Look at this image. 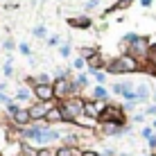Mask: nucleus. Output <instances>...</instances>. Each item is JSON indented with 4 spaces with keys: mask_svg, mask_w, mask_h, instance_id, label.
<instances>
[{
    "mask_svg": "<svg viewBox=\"0 0 156 156\" xmlns=\"http://www.w3.org/2000/svg\"><path fill=\"white\" fill-rule=\"evenodd\" d=\"M7 111H9V113H12V115H14L16 111H20V109H18V106L14 104V102H9V104H7Z\"/></svg>",
    "mask_w": 156,
    "mask_h": 156,
    "instance_id": "obj_25",
    "label": "nucleus"
},
{
    "mask_svg": "<svg viewBox=\"0 0 156 156\" xmlns=\"http://www.w3.org/2000/svg\"><path fill=\"white\" fill-rule=\"evenodd\" d=\"M152 136H154V129H152V127H145V129H143V138H147V140H149Z\"/></svg>",
    "mask_w": 156,
    "mask_h": 156,
    "instance_id": "obj_22",
    "label": "nucleus"
},
{
    "mask_svg": "<svg viewBox=\"0 0 156 156\" xmlns=\"http://www.w3.org/2000/svg\"><path fill=\"white\" fill-rule=\"evenodd\" d=\"M90 73H93V77L98 79V84H100V86L106 82V75H104V73H100V70H90Z\"/></svg>",
    "mask_w": 156,
    "mask_h": 156,
    "instance_id": "obj_15",
    "label": "nucleus"
},
{
    "mask_svg": "<svg viewBox=\"0 0 156 156\" xmlns=\"http://www.w3.org/2000/svg\"><path fill=\"white\" fill-rule=\"evenodd\" d=\"M93 95H95V100H106V98H109V93H106V88H104V86H95Z\"/></svg>",
    "mask_w": 156,
    "mask_h": 156,
    "instance_id": "obj_11",
    "label": "nucleus"
},
{
    "mask_svg": "<svg viewBox=\"0 0 156 156\" xmlns=\"http://www.w3.org/2000/svg\"><path fill=\"white\" fill-rule=\"evenodd\" d=\"M84 156H100V154H95V152H84Z\"/></svg>",
    "mask_w": 156,
    "mask_h": 156,
    "instance_id": "obj_32",
    "label": "nucleus"
},
{
    "mask_svg": "<svg viewBox=\"0 0 156 156\" xmlns=\"http://www.w3.org/2000/svg\"><path fill=\"white\" fill-rule=\"evenodd\" d=\"M140 2L145 5V7H147V5H152V0H140Z\"/></svg>",
    "mask_w": 156,
    "mask_h": 156,
    "instance_id": "obj_33",
    "label": "nucleus"
},
{
    "mask_svg": "<svg viewBox=\"0 0 156 156\" xmlns=\"http://www.w3.org/2000/svg\"><path fill=\"white\" fill-rule=\"evenodd\" d=\"M50 102H36V104H32L30 106V115H32V120H43V118H45L48 113H50Z\"/></svg>",
    "mask_w": 156,
    "mask_h": 156,
    "instance_id": "obj_5",
    "label": "nucleus"
},
{
    "mask_svg": "<svg viewBox=\"0 0 156 156\" xmlns=\"http://www.w3.org/2000/svg\"><path fill=\"white\" fill-rule=\"evenodd\" d=\"M45 122H50V125H55V122H63L61 109H59V106H52V109H50V113L45 115Z\"/></svg>",
    "mask_w": 156,
    "mask_h": 156,
    "instance_id": "obj_9",
    "label": "nucleus"
},
{
    "mask_svg": "<svg viewBox=\"0 0 156 156\" xmlns=\"http://www.w3.org/2000/svg\"><path fill=\"white\" fill-rule=\"evenodd\" d=\"M149 50H152L149 41L145 39V36H138V39L131 43V52H129V55L136 57L138 61H140V59H147V57H149Z\"/></svg>",
    "mask_w": 156,
    "mask_h": 156,
    "instance_id": "obj_3",
    "label": "nucleus"
},
{
    "mask_svg": "<svg viewBox=\"0 0 156 156\" xmlns=\"http://www.w3.org/2000/svg\"><path fill=\"white\" fill-rule=\"evenodd\" d=\"M34 95H36L39 102H52V100H55V84L34 86Z\"/></svg>",
    "mask_w": 156,
    "mask_h": 156,
    "instance_id": "obj_4",
    "label": "nucleus"
},
{
    "mask_svg": "<svg viewBox=\"0 0 156 156\" xmlns=\"http://www.w3.org/2000/svg\"><path fill=\"white\" fill-rule=\"evenodd\" d=\"M12 120H14V125H18V127H27V122H32V115H30L27 109H20L12 115Z\"/></svg>",
    "mask_w": 156,
    "mask_h": 156,
    "instance_id": "obj_7",
    "label": "nucleus"
},
{
    "mask_svg": "<svg viewBox=\"0 0 156 156\" xmlns=\"http://www.w3.org/2000/svg\"><path fill=\"white\" fill-rule=\"evenodd\" d=\"M70 25H73V27H88L90 20H88V18H73Z\"/></svg>",
    "mask_w": 156,
    "mask_h": 156,
    "instance_id": "obj_12",
    "label": "nucleus"
},
{
    "mask_svg": "<svg viewBox=\"0 0 156 156\" xmlns=\"http://www.w3.org/2000/svg\"><path fill=\"white\" fill-rule=\"evenodd\" d=\"M75 84H77V88H84V86L88 84V77H86V75H79V77L75 79Z\"/></svg>",
    "mask_w": 156,
    "mask_h": 156,
    "instance_id": "obj_16",
    "label": "nucleus"
},
{
    "mask_svg": "<svg viewBox=\"0 0 156 156\" xmlns=\"http://www.w3.org/2000/svg\"><path fill=\"white\" fill-rule=\"evenodd\" d=\"M73 66L77 68V70H82V68L86 66V59H82V57H79V59H75V63H73Z\"/></svg>",
    "mask_w": 156,
    "mask_h": 156,
    "instance_id": "obj_21",
    "label": "nucleus"
},
{
    "mask_svg": "<svg viewBox=\"0 0 156 156\" xmlns=\"http://www.w3.org/2000/svg\"><path fill=\"white\" fill-rule=\"evenodd\" d=\"M59 109H61V115H63L66 122H75L77 118L84 115V100L68 98V100H63L61 104H59Z\"/></svg>",
    "mask_w": 156,
    "mask_h": 156,
    "instance_id": "obj_1",
    "label": "nucleus"
},
{
    "mask_svg": "<svg viewBox=\"0 0 156 156\" xmlns=\"http://www.w3.org/2000/svg\"><path fill=\"white\" fill-rule=\"evenodd\" d=\"M16 98H18V100H30V90H27V88H18Z\"/></svg>",
    "mask_w": 156,
    "mask_h": 156,
    "instance_id": "obj_19",
    "label": "nucleus"
},
{
    "mask_svg": "<svg viewBox=\"0 0 156 156\" xmlns=\"http://www.w3.org/2000/svg\"><path fill=\"white\" fill-rule=\"evenodd\" d=\"M48 43H50V45H57V43H59V36H50V41H48Z\"/></svg>",
    "mask_w": 156,
    "mask_h": 156,
    "instance_id": "obj_30",
    "label": "nucleus"
},
{
    "mask_svg": "<svg viewBox=\"0 0 156 156\" xmlns=\"http://www.w3.org/2000/svg\"><path fill=\"white\" fill-rule=\"evenodd\" d=\"M138 68H140V61H138L136 57H131V55H122V57H118L115 61L109 66V73H111V75H120V73H136Z\"/></svg>",
    "mask_w": 156,
    "mask_h": 156,
    "instance_id": "obj_2",
    "label": "nucleus"
},
{
    "mask_svg": "<svg viewBox=\"0 0 156 156\" xmlns=\"http://www.w3.org/2000/svg\"><path fill=\"white\" fill-rule=\"evenodd\" d=\"M2 73H5V77H12V75H14V66H12V61H7V63H5Z\"/></svg>",
    "mask_w": 156,
    "mask_h": 156,
    "instance_id": "obj_17",
    "label": "nucleus"
},
{
    "mask_svg": "<svg viewBox=\"0 0 156 156\" xmlns=\"http://www.w3.org/2000/svg\"><path fill=\"white\" fill-rule=\"evenodd\" d=\"M98 5H100V0H88V2H86V7L93 9V7H98Z\"/></svg>",
    "mask_w": 156,
    "mask_h": 156,
    "instance_id": "obj_26",
    "label": "nucleus"
},
{
    "mask_svg": "<svg viewBox=\"0 0 156 156\" xmlns=\"http://www.w3.org/2000/svg\"><path fill=\"white\" fill-rule=\"evenodd\" d=\"M2 48H5V50H14V48H16V43H14L12 39H5V43H2Z\"/></svg>",
    "mask_w": 156,
    "mask_h": 156,
    "instance_id": "obj_23",
    "label": "nucleus"
},
{
    "mask_svg": "<svg viewBox=\"0 0 156 156\" xmlns=\"http://www.w3.org/2000/svg\"><path fill=\"white\" fill-rule=\"evenodd\" d=\"M147 143H149V147H152V149H156V131H154V136H152V138H149V140H147Z\"/></svg>",
    "mask_w": 156,
    "mask_h": 156,
    "instance_id": "obj_27",
    "label": "nucleus"
},
{
    "mask_svg": "<svg viewBox=\"0 0 156 156\" xmlns=\"http://www.w3.org/2000/svg\"><path fill=\"white\" fill-rule=\"evenodd\" d=\"M59 55H61V57L70 55V43H61V45H59Z\"/></svg>",
    "mask_w": 156,
    "mask_h": 156,
    "instance_id": "obj_13",
    "label": "nucleus"
},
{
    "mask_svg": "<svg viewBox=\"0 0 156 156\" xmlns=\"http://www.w3.org/2000/svg\"><path fill=\"white\" fill-rule=\"evenodd\" d=\"M147 115H156V104L154 106H147V111H145Z\"/></svg>",
    "mask_w": 156,
    "mask_h": 156,
    "instance_id": "obj_28",
    "label": "nucleus"
},
{
    "mask_svg": "<svg viewBox=\"0 0 156 156\" xmlns=\"http://www.w3.org/2000/svg\"><path fill=\"white\" fill-rule=\"evenodd\" d=\"M104 109H106V106L102 104V102H90V100H88V102H84V115L93 118V120L104 113Z\"/></svg>",
    "mask_w": 156,
    "mask_h": 156,
    "instance_id": "obj_6",
    "label": "nucleus"
},
{
    "mask_svg": "<svg viewBox=\"0 0 156 156\" xmlns=\"http://www.w3.org/2000/svg\"><path fill=\"white\" fill-rule=\"evenodd\" d=\"M129 5H131V0H120V2L115 5V9H127Z\"/></svg>",
    "mask_w": 156,
    "mask_h": 156,
    "instance_id": "obj_24",
    "label": "nucleus"
},
{
    "mask_svg": "<svg viewBox=\"0 0 156 156\" xmlns=\"http://www.w3.org/2000/svg\"><path fill=\"white\" fill-rule=\"evenodd\" d=\"M55 156H84V152H82V149H77V147H70V145H63V147L57 149Z\"/></svg>",
    "mask_w": 156,
    "mask_h": 156,
    "instance_id": "obj_8",
    "label": "nucleus"
},
{
    "mask_svg": "<svg viewBox=\"0 0 156 156\" xmlns=\"http://www.w3.org/2000/svg\"><path fill=\"white\" fill-rule=\"evenodd\" d=\"M32 32H34V36H39V39H43V36H45V34H48V30H45V27H43V25H36V27H34V30H32Z\"/></svg>",
    "mask_w": 156,
    "mask_h": 156,
    "instance_id": "obj_14",
    "label": "nucleus"
},
{
    "mask_svg": "<svg viewBox=\"0 0 156 156\" xmlns=\"http://www.w3.org/2000/svg\"><path fill=\"white\" fill-rule=\"evenodd\" d=\"M36 156H50V152H48V149H39V154Z\"/></svg>",
    "mask_w": 156,
    "mask_h": 156,
    "instance_id": "obj_31",
    "label": "nucleus"
},
{
    "mask_svg": "<svg viewBox=\"0 0 156 156\" xmlns=\"http://www.w3.org/2000/svg\"><path fill=\"white\" fill-rule=\"evenodd\" d=\"M147 61L152 63V66L156 68V45H152V50H149V57H147Z\"/></svg>",
    "mask_w": 156,
    "mask_h": 156,
    "instance_id": "obj_18",
    "label": "nucleus"
},
{
    "mask_svg": "<svg viewBox=\"0 0 156 156\" xmlns=\"http://www.w3.org/2000/svg\"><path fill=\"white\" fill-rule=\"evenodd\" d=\"M0 102H2V104H9V102H12V100H9L7 95H5V93H0Z\"/></svg>",
    "mask_w": 156,
    "mask_h": 156,
    "instance_id": "obj_29",
    "label": "nucleus"
},
{
    "mask_svg": "<svg viewBox=\"0 0 156 156\" xmlns=\"http://www.w3.org/2000/svg\"><path fill=\"white\" fill-rule=\"evenodd\" d=\"M18 50H20V52H23V55H27V57L32 55V48L27 45V43H20V45H18Z\"/></svg>",
    "mask_w": 156,
    "mask_h": 156,
    "instance_id": "obj_20",
    "label": "nucleus"
},
{
    "mask_svg": "<svg viewBox=\"0 0 156 156\" xmlns=\"http://www.w3.org/2000/svg\"><path fill=\"white\" fill-rule=\"evenodd\" d=\"M136 98H138V102H147V100H149V88H147V84H138V86H136Z\"/></svg>",
    "mask_w": 156,
    "mask_h": 156,
    "instance_id": "obj_10",
    "label": "nucleus"
}]
</instances>
